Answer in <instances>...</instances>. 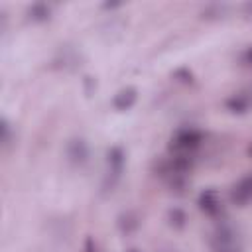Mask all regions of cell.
I'll use <instances>...</instances> for the list:
<instances>
[{"instance_id": "obj_1", "label": "cell", "mask_w": 252, "mask_h": 252, "mask_svg": "<svg viewBox=\"0 0 252 252\" xmlns=\"http://www.w3.org/2000/svg\"><path fill=\"white\" fill-rule=\"evenodd\" d=\"M124 163H126V154L120 146H112L106 152V175H104V191H112L124 171Z\"/></svg>"}, {"instance_id": "obj_2", "label": "cell", "mask_w": 252, "mask_h": 252, "mask_svg": "<svg viewBox=\"0 0 252 252\" xmlns=\"http://www.w3.org/2000/svg\"><path fill=\"white\" fill-rule=\"evenodd\" d=\"M201 142H203V134H201L197 128H183V130H179V132L171 138L169 148L175 150L177 154H189V152H193L195 148H199Z\"/></svg>"}, {"instance_id": "obj_3", "label": "cell", "mask_w": 252, "mask_h": 252, "mask_svg": "<svg viewBox=\"0 0 252 252\" xmlns=\"http://www.w3.org/2000/svg\"><path fill=\"white\" fill-rule=\"evenodd\" d=\"M65 152H67L69 163L75 165V167H83V165L89 161V156H91L89 144H87L85 138H71V140L67 142V150H65Z\"/></svg>"}, {"instance_id": "obj_4", "label": "cell", "mask_w": 252, "mask_h": 252, "mask_svg": "<svg viewBox=\"0 0 252 252\" xmlns=\"http://www.w3.org/2000/svg\"><path fill=\"white\" fill-rule=\"evenodd\" d=\"M197 205L199 209L207 215V217H219L222 213V205H220V199H219V193L215 189H205L199 199H197Z\"/></svg>"}, {"instance_id": "obj_5", "label": "cell", "mask_w": 252, "mask_h": 252, "mask_svg": "<svg viewBox=\"0 0 252 252\" xmlns=\"http://www.w3.org/2000/svg\"><path fill=\"white\" fill-rule=\"evenodd\" d=\"M230 199L236 205H246L248 201H252V173L234 183V187L230 189Z\"/></svg>"}, {"instance_id": "obj_6", "label": "cell", "mask_w": 252, "mask_h": 252, "mask_svg": "<svg viewBox=\"0 0 252 252\" xmlns=\"http://www.w3.org/2000/svg\"><path fill=\"white\" fill-rule=\"evenodd\" d=\"M136 100H138V91H136L134 87H126V89H122V91H118V93L114 94L112 106H114L118 112H126V110H130V108L136 104Z\"/></svg>"}, {"instance_id": "obj_7", "label": "cell", "mask_w": 252, "mask_h": 252, "mask_svg": "<svg viewBox=\"0 0 252 252\" xmlns=\"http://www.w3.org/2000/svg\"><path fill=\"white\" fill-rule=\"evenodd\" d=\"M224 106H226V110H230L234 114H246L250 110V106H252V98L248 94H244V93H238V94L228 96L224 100Z\"/></svg>"}, {"instance_id": "obj_8", "label": "cell", "mask_w": 252, "mask_h": 252, "mask_svg": "<svg viewBox=\"0 0 252 252\" xmlns=\"http://www.w3.org/2000/svg\"><path fill=\"white\" fill-rule=\"evenodd\" d=\"M28 18H30L32 22H37V24L47 22V20L51 18V8H49L45 2H35V4H32V6L28 8Z\"/></svg>"}, {"instance_id": "obj_9", "label": "cell", "mask_w": 252, "mask_h": 252, "mask_svg": "<svg viewBox=\"0 0 252 252\" xmlns=\"http://www.w3.org/2000/svg\"><path fill=\"white\" fill-rule=\"evenodd\" d=\"M116 224H118V228H120L122 234H132L134 230H138V226H140V219H138L134 213L128 211V213H122V215L118 217Z\"/></svg>"}, {"instance_id": "obj_10", "label": "cell", "mask_w": 252, "mask_h": 252, "mask_svg": "<svg viewBox=\"0 0 252 252\" xmlns=\"http://www.w3.org/2000/svg\"><path fill=\"white\" fill-rule=\"evenodd\" d=\"M167 220H169V224H171L173 228L181 230V228H185V224H187V213H185L183 209H179V207H173V209H169V213H167Z\"/></svg>"}, {"instance_id": "obj_11", "label": "cell", "mask_w": 252, "mask_h": 252, "mask_svg": "<svg viewBox=\"0 0 252 252\" xmlns=\"http://www.w3.org/2000/svg\"><path fill=\"white\" fill-rule=\"evenodd\" d=\"M211 250L213 252H240L238 244L234 242H220V240H211Z\"/></svg>"}, {"instance_id": "obj_12", "label": "cell", "mask_w": 252, "mask_h": 252, "mask_svg": "<svg viewBox=\"0 0 252 252\" xmlns=\"http://www.w3.org/2000/svg\"><path fill=\"white\" fill-rule=\"evenodd\" d=\"M0 134H2V146L4 148H8L10 144H12V126H10V122H8V118H2L0 120Z\"/></svg>"}, {"instance_id": "obj_13", "label": "cell", "mask_w": 252, "mask_h": 252, "mask_svg": "<svg viewBox=\"0 0 252 252\" xmlns=\"http://www.w3.org/2000/svg\"><path fill=\"white\" fill-rule=\"evenodd\" d=\"M173 77H175V79H179L181 83H187V85H189V83H193V73H191L189 69H177V71L173 73Z\"/></svg>"}, {"instance_id": "obj_14", "label": "cell", "mask_w": 252, "mask_h": 252, "mask_svg": "<svg viewBox=\"0 0 252 252\" xmlns=\"http://www.w3.org/2000/svg\"><path fill=\"white\" fill-rule=\"evenodd\" d=\"M85 252H96V242L93 236H87L85 240Z\"/></svg>"}, {"instance_id": "obj_15", "label": "cell", "mask_w": 252, "mask_h": 252, "mask_svg": "<svg viewBox=\"0 0 252 252\" xmlns=\"http://www.w3.org/2000/svg\"><path fill=\"white\" fill-rule=\"evenodd\" d=\"M242 59H244V61H246L248 65H252V45H250V47H248V49L244 51V55H242Z\"/></svg>"}, {"instance_id": "obj_16", "label": "cell", "mask_w": 252, "mask_h": 252, "mask_svg": "<svg viewBox=\"0 0 252 252\" xmlns=\"http://www.w3.org/2000/svg\"><path fill=\"white\" fill-rule=\"evenodd\" d=\"M118 6H120V2H112V4H110V2H106V4H102V8H104V10H110V8H118Z\"/></svg>"}, {"instance_id": "obj_17", "label": "cell", "mask_w": 252, "mask_h": 252, "mask_svg": "<svg viewBox=\"0 0 252 252\" xmlns=\"http://www.w3.org/2000/svg\"><path fill=\"white\" fill-rule=\"evenodd\" d=\"M248 156H250V158H252V144H250V146H248Z\"/></svg>"}, {"instance_id": "obj_18", "label": "cell", "mask_w": 252, "mask_h": 252, "mask_svg": "<svg viewBox=\"0 0 252 252\" xmlns=\"http://www.w3.org/2000/svg\"><path fill=\"white\" fill-rule=\"evenodd\" d=\"M128 252H140V250H136V248H132V250H128Z\"/></svg>"}]
</instances>
